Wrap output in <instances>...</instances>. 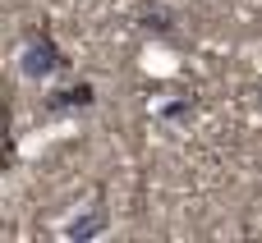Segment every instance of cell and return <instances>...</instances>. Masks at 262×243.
<instances>
[{
    "instance_id": "4",
    "label": "cell",
    "mask_w": 262,
    "mask_h": 243,
    "mask_svg": "<svg viewBox=\"0 0 262 243\" xmlns=\"http://www.w3.org/2000/svg\"><path fill=\"white\" fill-rule=\"evenodd\" d=\"M143 23H147L157 37H175V14H157V9H147V14H143Z\"/></svg>"
},
{
    "instance_id": "1",
    "label": "cell",
    "mask_w": 262,
    "mask_h": 243,
    "mask_svg": "<svg viewBox=\"0 0 262 243\" xmlns=\"http://www.w3.org/2000/svg\"><path fill=\"white\" fill-rule=\"evenodd\" d=\"M69 60H64V51H60V41L46 32V28H32L28 37H23V46H18V74L23 78H51V74H60Z\"/></svg>"
},
{
    "instance_id": "2",
    "label": "cell",
    "mask_w": 262,
    "mask_h": 243,
    "mask_svg": "<svg viewBox=\"0 0 262 243\" xmlns=\"http://www.w3.org/2000/svg\"><path fill=\"white\" fill-rule=\"evenodd\" d=\"M111 230V207H106V193H92L69 221H64V239L69 243H92L97 234Z\"/></svg>"
},
{
    "instance_id": "3",
    "label": "cell",
    "mask_w": 262,
    "mask_h": 243,
    "mask_svg": "<svg viewBox=\"0 0 262 243\" xmlns=\"http://www.w3.org/2000/svg\"><path fill=\"white\" fill-rule=\"evenodd\" d=\"M97 101V87L92 83H74V87H64V92H51L46 96V110L51 115H69V110H88Z\"/></svg>"
}]
</instances>
